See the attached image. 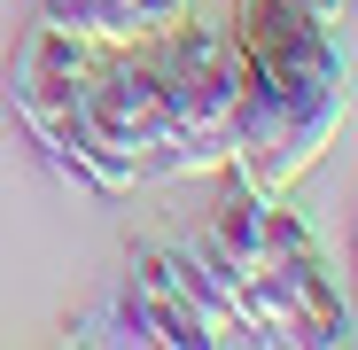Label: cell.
Instances as JSON below:
<instances>
[{
    "label": "cell",
    "instance_id": "cell-1",
    "mask_svg": "<svg viewBox=\"0 0 358 350\" xmlns=\"http://www.w3.org/2000/svg\"><path fill=\"white\" fill-rule=\"evenodd\" d=\"M71 125H78L71 163L86 187H101V195L141 187L148 156L171 133V101H164V71H156L148 39H109L86 54L78 94H71Z\"/></svg>",
    "mask_w": 358,
    "mask_h": 350
},
{
    "label": "cell",
    "instance_id": "cell-3",
    "mask_svg": "<svg viewBox=\"0 0 358 350\" xmlns=\"http://www.w3.org/2000/svg\"><path fill=\"white\" fill-rule=\"evenodd\" d=\"M226 39L288 101V117H327V125L350 117V63H343L335 24L304 16L296 0H234Z\"/></svg>",
    "mask_w": 358,
    "mask_h": 350
},
{
    "label": "cell",
    "instance_id": "cell-4",
    "mask_svg": "<svg viewBox=\"0 0 358 350\" xmlns=\"http://www.w3.org/2000/svg\"><path fill=\"white\" fill-rule=\"evenodd\" d=\"M94 47H101V39L55 24V16L24 24V39L8 47V109L24 117V133L47 148V163L63 171V180H78V163H71V140H78V125H71V94H78V71H86Z\"/></svg>",
    "mask_w": 358,
    "mask_h": 350
},
{
    "label": "cell",
    "instance_id": "cell-6",
    "mask_svg": "<svg viewBox=\"0 0 358 350\" xmlns=\"http://www.w3.org/2000/svg\"><path fill=\"white\" fill-rule=\"evenodd\" d=\"M117 8H125V24H133L141 39H156V31H171V24H187L195 0H117Z\"/></svg>",
    "mask_w": 358,
    "mask_h": 350
},
{
    "label": "cell",
    "instance_id": "cell-5",
    "mask_svg": "<svg viewBox=\"0 0 358 350\" xmlns=\"http://www.w3.org/2000/svg\"><path fill=\"white\" fill-rule=\"evenodd\" d=\"M71 342H164V327H156V296H148L133 272H117L101 296L71 319Z\"/></svg>",
    "mask_w": 358,
    "mask_h": 350
},
{
    "label": "cell",
    "instance_id": "cell-9",
    "mask_svg": "<svg viewBox=\"0 0 358 350\" xmlns=\"http://www.w3.org/2000/svg\"><path fill=\"white\" fill-rule=\"evenodd\" d=\"M350 319H358V312H350Z\"/></svg>",
    "mask_w": 358,
    "mask_h": 350
},
{
    "label": "cell",
    "instance_id": "cell-2",
    "mask_svg": "<svg viewBox=\"0 0 358 350\" xmlns=\"http://www.w3.org/2000/svg\"><path fill=\"white\" fill-rule=\"evenodd\" d=\"M164 101H171V133L148 156L141 180H187V171H226L234 163V94H242V54H234L226 24H171L148 39Z\"/></svg>",
    "mask_w": 358,
    "mask_h": 350
},
{
    "label": "cell",
    "instance_id": "cell-7",
    "mask_svg": "<svg viewBox=\"0 0 358 350\" xmlns=\"http://www.w3.org/2000/svg\"><path fill=\"white\" fill-rule=\"evenodd\" d=\"M304 16H320V24H343V0H296Z\"/></svg>",
    "mask_w": 358,
    "mask_h": 350
},
{
    "label": "cell",
    "instance_id": "cell-8",
    "mask_svg": "<svg viewBox=\"0 0 358 350\" xmlns=\"http://www.w3.org/2000/svg\"><path fill=\"white\" fill-rule=\"evenodd\" d=\"M0 133H8V109H0Z\"/></svg>",
    "mask_w": 358,
    "mask_h": 350
}]
</instances>
